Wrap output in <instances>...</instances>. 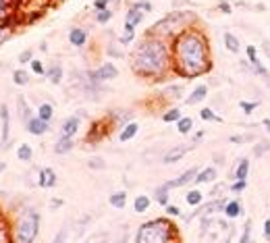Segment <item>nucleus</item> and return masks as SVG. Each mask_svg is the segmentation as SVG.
Wrapping results in <instances>:
<instances>
[{"instance_id": "c9c22d12", "label": "nucleus", "mask_w": 270, "mask_h": 243, "mask_svg": "<svg viewBox=\"0 0 270 243\" xmlns=\"http://www.w3.org/2000/svg\"><path fill=\"white\" fill-rule=\"evenodd\" d=\"M229 189H231L233 194H241V192H245V189H247V179H235V183H231Z\"/></svg>"}, {"instance_id": "f3484780", "label": "nucleus", "mask_w": 270, "mask_h": 243, "mask_svg": "<svg viewBox=\"0 0 270 243\" xmlns=\"http://www.w3.org/2000/svg\"><path fill=\"white\" fill-rule=\"evenodd\" d=\"M206 96H208V85H206V83H202V85H197V88L189 94L185 102L189 104V106H196V104H199L202 100H206Z\"/></svg>"}, {"instance_id": "20e7f679", "label": "nucleus", "mask_w": 270, "mask_h": 243, "mask_svg": "<svg viewBox=\"0 0 270 243\" xmlns=\"http://www.w3.org/2000/svg\"><path fill=\"white\" fill-rule=\"evenodd\" d=\"M196 21V15L194 13H187V11H175L167 17H162L160 21H156L150 29H147V36H154V38H175L179 36L181 31H185L191 23Z\"/></svg>"}, {"instance_id": "72a5a7b5", "label": "nucleus", "mask_w": 270, "mask_h": 243, "mask_svg": "<svg viewBox=\"0 0 270 243\" xmlns=\"http://www.w3.org/2000/svg\"><path fill=\"white\" fill-rule=\"evenodd\" d=\"M179 119H181V110H179L177 106L171 108V110H167V112L162 115V121H164V123H177Z\"/></svg>"}, {"instance_id": "8fccbe9b", "label": "nucleus", "mask_w": 270, "mask_h": 243, "mask_svg": "<svg viewBox=\"0 0 270 243\" xmlns=\"http://www.w3.org/2000/svg\"><path fill=\"white\" fill-rule=\"evenodd\" d=\"M167 214H169V216H179L181 210H179L177 206H171V204H169V206H167Z\"/></svg>"}, {"instance_id": "f8f14e48", "label": "nucleus", "mask_w": 270, "mask_h": 243, "mask_svg": "<svg viewBox=\"0 0 270 243\" xmlns=\"http://www.w3.org/2000/svg\"><path fill=\"white\" fill-rule=\"evenodd\" d=\"M25 127H27V131L31 135H44V133H48V129H50V125L46 123V121H42L40 117H31L27 123H25Z\"/></svg>"}, {"instance_id": "f704fd0d", "label": "nucleus", "mask_w": 270, "mask_h": 243, "mask_svg": "<svg viewBox=\"0 0 270 243\" xmlns=\"http://www.w3.org/2000/svg\"><path fill=\"white\" fill-rule=\"evenodd\" d=\"M199 117H202V121H216V123H222V119L219 115H214L212 108H202L199 110Z\"/></svg>"}, {"instance_id": "423d86ee", "label": "nucleus", "mask_w": 270, "mask_h": 243, "mask_svg": "<svg viewBox=\"0 0 270 243\" xmlns=\"http://www.w3.org/2000/svg\"><path fill=\"white\" fill-rule=\"evenodd\" d=\"M229 199H224V197H219V199H210V202H204L202 206H197L196 208V212H191L189 216H185V222H191L194 219H206V216H214V214H219L224 210V206Z\"/></svg>"}, {"instance_id": "5701e85b", "label": "nucleus", "mask_w": 270, "mask_h": 243, "mask_svg": "<svg viewBox=\"0 0 270 243\" xmlns=\"http://www.w3.org/2000/svg\"><path fill=\"white\" fill-rule=\"evenodd\" d=\"M268 150H270V142L268 140H258V142H254L251 154H254V158H262Z\"/></svg>"}, {"instance_id": "f257e3e1", "label": "nucleus", "mask_w": 270, "mask_h": 243, "mask_svg": "<svg viewBox=\"0 0 270 243\" xmlns=\"http://www.w3.org/2000/svg\"><path fill=\"white\" fill-rule=\"evenodd\" d=\"M171 56H172V67L181 77H199L212 69V58H210V44L204 31L187 27L175 36L171 46Z\"/></svg>"}, {"instance_id": "9d476101", "label": "nucleus", "mask_w": 270, "mask_h": 243, "mask_svg": "<svg viewBox=\"0 0 270 243\" xmlns=\"http://www.w3.org/2000/svg\"><path fill=\"white\" fill-rule=\"evenodd\" d=\"M0 123H2V133H0V146L8 144V131H11V117H8V106L0 104Z\"/></svg>"}, {"instance_id": "cd10ccee", "label": "nucleus", "mask_w": 270, "mask_h": 243, "mask_svg": "<svg viewBox=\"0 0 270 243\" xmlns=\"http://www.w3.org/2000/svg\"><path fill=\"white\" fill-rule=\"evenodd\" d=\"M108 202H110L112 208H119V210H123V208L127 206V194H125V192H117V194H112Z\"/></svg>"}, {"instance_id": "dca6fc26", "label": "nucleus", "mask_w": 270, "mask_h": 243, "mask_svg": "<svg viewBox=\"0 0 270 243\" xmlns=\"http://www.w3.org/2000/svg\"><path fill=\"white\" fill-rule=\"evenodd\" d=\"M56 181H58V177H56V172L52 169L46 167V169L40 170V177H38V185L40 187H54Z\"/></svg>"}, {"instance_id": "a19ab883", "label": "nucleus", "mask_w": 270, "mask_h": 243, "mask_svg": "<svg viewBox=\"0 0 270 243\" xmlns=\"http://www.w3.org/2000/svg\"><path fill=\"white\" fill-rule=\"evenodd\" d=\"M8 13H11V0H0V21L8 19Z\"/></svg>"}, {"instance_id": "79ce46f5", "label": "nucleus", "mask_w": 270, "mask_h": 243, "mask_svg": "<svg viewBox=\"0 0 270 243\" xmlns=\"http://www.w3.org/2000/svg\"><path fill=\"white\" fill-rule=\"evenodd\" d=\"M112 19V13L108 11V8H104V11H98V17H96V21L98 23H108Z\"/></svg>"}, {"instance_id": "ea45409f", "label": "nucleus", "mask_w": 270, "mask_h": 243, "mask_svg": "<svg viewBox=\"0 0 270 243\" xmlns=\"http://www.w3.org/2000/svg\"><path fill=\"white\" fill-rule=\"evenodd\" d=\"M88 167L94 169V170H102L104 167H106V162H104V158H100V156H94V158L88 160Z\"/></svg>"}, {"instance_id": "e433bc0d", "label": "nucleus", "mask_w": 270, "mask_h": 243, "mask_svg": "<svg viewBox=\"0 0 270 243\" xmlns=\"http://www.w3.org/2000/svg\"><path fill=\"white\" fill-rule=\"evenodd\" d=\"M229 142L231 144H249V142H256V135H251V133H247V135H231Z\"/></svg>"}, {"instance_id": "2eb2a0df", "label": "nucleus", "mask_w": 270, "mask_h": 243, "mask_svg": "<svg viewBox=\"0 0 270 243\" xmlns=\"http://www.w3.org/2000/svg\"><path fill=\"white\" fill-rule=\"evenodd\" d=\"M77 129H79V117L73 115V117H69L65 121L63 127H60V133H63L60 137H71V140H73L75 133H77Z\"/></svg>"}, {"instance_id": "c03bdc74", "label": "nucleus", "mask_w": 270, "mask_h": 243, "mask_svg": "<svg viewBox=\"0 0 270 243\" xmlns=\"http://www.w3.org/2000/svg\"><path fill=\"white\" fill-rule=\"evenodd\" d=\"M31 71L36 73V75H44V73H46V71H44V65H42V60H36V58L31 60Z\"/></svg>"}, {"instance_id": "c756f323", "label": "nucleus", "mask_w": 270, "mask_h": 243, "mask_svg": "<svg viewBox=\"0 0 270 243\" xmlns=\"http://www.w3.org/2000/svg\"><path fill=\"white\" fill-rule=\"evenodd\" d=\"M247 175H249V160L241 158L237 162V169H235V179H247Z\"/></svg>"}, {"instance_id": "58836bf2", "label": "nucleus", "mask_w": 270, "mask_h": 243, "mask_svg": "<svg viewBox=\"0 0 270 243\" xmlns=\"http://www.w3.org/2000/svg\"><path fill=\"white\" fill-rule=\"evenodd\" d=\"M239 243H251V220H245V224H243V233H241Z\"/></svg>"}, {"instance_id": "6ab92c4d", "label": "nucleus", "mask_w": 270, "mask_h": 243, "mask_svg": "<svg viewBox=\"0 0 270 243\" xmlns=\"http://www.w3.org/2000/svg\"><path fill=\"white\" fill-rule=\"evenodd\" d=\"M222 40H224V46H226V50H229V52H233V54H237V52H241V42H239V38L235 36V33H231V31H224Z\"/></svg>"}, {"instance_id": "393cba45", "label": "nucleus", "mask_w": 270, "mask_h": 243, "mask_svg": "<svg viewBox=\"0 0 270 243\" xmlns=\"http://www.w3.org/2000/svg\"><path fill=\"white\" fill-rule=\"evenodd\" d=\"M191 129H194V119H191V117H181V119L177 121V131H179L181 135L191 133Z\"/></svg>"}, {"instance_id": "6e6d98bb", "label": "nucleus", "mask_w": 270, "mask_h": 243, "mask_svg": "<svg viewBox=\"0 0 270 243\" xmlns=\"http://www.w3.org/2000/svg\"><path fill=\"white\" fill-rule=\"evenodd\" d=\"M4 169H6V164H4V162H0V172H2Z\"/></svg>"}, {"instance_id": "6e6552de", "label": "nucleus", "mask_w": 270, "mask_h": 243, "mask_svg": "<svg viewBox=\"0 0 270 243\" xmlns=\"http://www.w3.org/2000/svg\"><path fill=\"white\" fill-rule=\"evenodd\" d=\"M197 172H199V169L197 167H191L189 170H185L183 175H179L177 179H172V181H167V185L169 189H177V187H185V185H189V183H194L196 181V177H197Z\"/></svg>"}, {"instance_id": "de8ad7c7", "label": "nucleus", "mask_w": 270, "mask_h": 243, "mask_svg": "<svg viewBox=\"0 0 270 243\" xmlns=\"http://www.w3.org/2000/svg\"><path fill=\"white\" fill-rule=\"evenodd\" d=\"M139 8H142L144 13H150L152 11V2H147V0H139V2H135Z\"/></svg>"}, {"instance_id": "7ed1b4c3", "label": "nucleus", "mask_w": 270, "mask_h": 243, "mask_svg": "<svg viewBox=\"0 0 270 243\" xmlns=\"http://www.w3.org/2000/svg\"><path fill=\"white\" fill-rule=\"evenodd\" d=\"M135 243H179V229L171 219H154L137 229Z\"/></svg>"}, {"instance_id": "39448f33", "label": "nucleus", "mask_w": 270, "mask_h": 243, "mask_svg": "<svg viewBox=\"0 0 270 243\" xmlns=\"http://www.w3.org/2000/svg\"><path fill=\"white\" fill-rule=\"evenodd\" d=\"M38 233H40V214L27 212L25 216H21L19 224H17V231H15L17 243H33Z\"/></svg>"}, {"instance_id": "7c9ffc66", "label": "nucleus", "mask_w": 270, "mask_h": 243, "mask_svg": "<svg viewBox=\"0 0 270 243\" xmlns=\"http://www.w3.org/2000/svg\"><path fill=\"white\" fill-rule=\"evenodd\" d=\"M46 75H48V79H50L52 85H58L60 79H63V67H60V65H52L50 71Z\"/></svg>"}, {"instance_id": "9b49d317", "label": "nucleus", "mask_w": 270, "mask_h": 243, "mask_svg": "<svg viewBox=\"0 0 270 243\" xmlns=\"http://www.w3.org/2000/svg\"><path fill=\"white\" fill-rule=\"evenodd\" d=\"M189 147L191 146H185V144H181V146H175L172 150H169L167 154L162 156V162L164 164H175V162H179L183 156H185L187 152H189Z\"/></svg>"}, {"instance_id": "09e8293b", "label": "nucleus", "mask_w": 270, "mask_h": 243, "mask_svg": "<svg viewBox=\"0 0 270 243\" xmlns=\"http://www.w3.org/2000/svg\"><path fill=\"white\" fill-rule=\"evenodd\" d=\"M219 11H222L224 15H231V4L224 2V0H221V2H219Z\"/></svg>"}, {"instance_id": "4c0bfd02", "label": "nucleus", "mask_w": 270, "mask_h": 243, "mask_svg": "<svg viewBox=\"0 0 270 243\" xmlns=\"http://www.w3.org/2000/svg\"><path fill=\"white\" fill-rule=\"evenodd\" d=\"M260 106V102H247V100H241L239 102V108L243 110V115H251L256 108Z\"/></svg>"}, {"instance_id": "412c9836", "label": "nucleus", "mask_w": 270, "mask_h": 243, "mask_svg": "<svg viewBox=\"0 0 270 243\" xmlns=\"http://www.w3.org/2000/svg\"><path fill=\"white\" fill-rule=\"evenodd\" d=\"M73 146H75V142L71 140V137H58V142H56V146H54V152L56 154H69L73 150Z\"/></svg>"}, {"instance_id": "0eeeda50", "label": "nucleus", "mask_w": 270, "mask_h": 243, "mask_svg": "<svg viewBox=\"0 0 270 243\" xmlns=\"http://www.w3.org/2000/svg\"><path fill=\"white\" fill-rule=\"evenodd\" d=\"M119 77V69L112 63H104L102 67H98L96 71H90V79L92 81H108Z\"/></svg>"}, {"instance_id": "aec40b11", "label": "nucleus", "mask_w": 270, "mask_h": 243, "mask_svg": "<svg viewBox=\"0 0 270 243\" xmlns=\"http://www.w3.org/2000/svg\"><path fill=\"white\" fill-rule=\"evenodd\" d=\"M137 131H139V125L135 123V121H131V123H127L123 129H121L119 140H121V142H129V140H133V137L137 135Z\"/></svg>"}, {"instance_id": "3c124183", "label": "nucleus", "mask_w": 270, "mask_h": 243, "mask_svg": "<svg viewBox=\"0 0 270 243\" xmlns=\"http://www.w3.org/2000/svg\"><path fill=\"white\" fill-rule=\"evenodd\" d=\"M264 239L270 241V219L264 222Z\"/></svg>"}, {"instance_id": "c85d7f7f", "label": "nucleus", "mask_w": 270, "mask_h": 243, "mask_svg": "<svg viewBox=\"0 0 270 243\" xmlns=\"http://www.w3.org/2000/svg\"><path fill=\"white\" fill-rule=\"evenodd\" d=\"M52 115H54V108H52V104L42 102L40 108H38V117H40L42 121H46V123H50V121H52Z\"/></svg>"}, {"instance_id": "bb28decb", "label": "nucleus", "mask_w": 270, "mask_h": 243, "mask_svg": "<svg viewBox=\"0 0 270 243\" xmlns=\"http://www.w3.org/2000/svg\"><path fill=\"white\" fill-rule=\"evenodd\" d=\"M169 192H171V189H169L167 185H160V187H156V192H154L156 202H158L160 206H164V208L169 206Z\"/></svg>"}, {"instance_id": "a211bd4d", "label": "nucleus", "mask_w": 270, "mask_h": 243, "mask_svg": "<svg viewBox=\"0 0 270 243\" xmlns=\"http://www.w3.org/2000/svg\"><path fill=\"white\" fill-rule=\"evenodd\" d=\"M69 42H71L73 46H77V48L85 46V42H88V31L81 29V27L71 29V31H69Z\"/></svg>"}, {"instance_id": "5fc2aeb1", "label": "nucleus", "mask_w": 270, "mask_h": 243, "mask_svg": "<svg viewBox=\"0 0 270 243\" xmlns=\"http://www.w3.org/2000/svg\"><path fill=\"white\" fill-rule=\"evenodd\" d=\"M50 206H52V208H56V206H63V199H56V197H54V202H52Z\"/></svg>"}, {"instance_id": "a18cd8bd", "label": "nucleus", "mask_w": 270, "mask_h": 243, "mask_svg": "<svg viewBox=\"0 0 270 243\" xmlns=\"http://www.w3.org/2000/svg\"><path fill=\"white\" fill-rule=\"evenodd\" d=\"M31 60H33V52H31V50H23L21 54H19V63H21V65L31 63Z\"/></svg>"}, {"instance_id": "a878e982", "label": "nucleus", "mask_w": 270, "mask_h": 243, "mask_svg": "<svg viewBox=\"0 0 270 243\" xmlns=\"http://www.w3.org/2000/svg\"><path fill=\"white\" fill-rule=\"evenodd\" d=\"M150 204H152V199L147 197V195H137L135 202H133V210H135L137 214H144L147 208H150Z\"/></svg>"}, {"instance_id": "37998d69", "label": "nucleus", "mask_w": 270, "mask_h": 243, "mask_svg": "<svg viewBox=\"0 0 270 243\" xmlns=\"http://www.w3.org/2000/svg\"><path fill=\"white\" fill-rule=\"evenodd\" d=\"M67 239H69V231H67V227H63L56 233V237L52 239V243H67Z\"/></svg>"}, {"instance_id": "2f4dec72", "label": "nucleus", "mask_w": 270, "mask_h": 243, "mask_svg": "<svg viewBox=\"0 0 270 243\" xmlns=\"http://www.w3.org/2000/svg\"><path fill=\"white\" fill-rule=\"evenodd\" d=\"M13 83L15 85H27L29 83V75L23 71V69H17V71L13 73Z\"/></svg>"}, {"instance_id": "1a4fd4ad", "label": "nucleus", "mask_w": 270, "mask_h": 243, "mask_svg": "<svg viewBox=\"0 0 270 243\" xmlns=\"http://www.w3.org/2000/svg\"><path fill=\"white\" fill-rule=\"evenodd\" d=\"M144 21V11L137 4H131L125 15V31H135V27Z\"/></svg>"}, {"instance_id": "864d4df0", "label": "nucleus", "mask_w": 270, "mask_h": 243, "mask_svg": "<svg viewBox=\"0 0 270 243\" xmlns=\"http://www.w3.org/2000/svg\"><path fill=\"white\" fill-rule=\"evenodd\" d=\"M262 125H264V129H266V131L270 133V119H264V121H262Z\"/></svg>"}, {"instance_id": "49530a36", "label": "nucleus", "mask_w": 270, "mask_h": 243, "mask_svg": "<svg viewBox=\"0 0 270 243\" xmlns=\"http://www.w3.org/2000/svg\"><path fill=\"white\" fill-rule=\"evenodd\" d=\"M108 2H112V0H94V8L96 11H104V8H108Z\"/></svg>"}, {"instance_id": "f03ea898", "label": "nucleus", "mask_w": 270, "mask_h": 243, "mask_svg": "<svg viewBox=\"0 0 270 243\" xmlns=\"http://www.w3.org/2000/svg\"><path fill=\"white\" fill-rule=\"evenodd\" d=\"M171 48L162 38L146 36L131 56V67L139 77H162L171 67Z\"/></svg>"}, {"instance_id": "4be33fe9", "label": "nucleus", "mask_w": 270, "mask_h": 243, "mask_svg": "<svg viewBox=\"0 0 270 243\" xmlns=\"http://www.w3.org/2000/svg\"><path fill=\"white\" fill-rule=\"evenodd\" d=\"M17 108H19V115H21V119H23V123H27V121L33 117V115H31V108H29V104L25 102V98H23V96H19V98H17Z\"/></svg>"}, {"instance_id": "4d7b16f0", "label": "nucleus", "mask_w": 270, "mask_h": 243, "mask_svg": "<svg viewBox=\"0 0 270 243\" xmlns=\"http://www.w3.org/2000/svg\"><path fill=\"white\" fill-rule=\"evenodd\" d=\"M266 54H268V60H270V50L268 48H266Z\"/></svg>"}, {"instance_id": "603ef678", "label": "nucleus", "mask_w": 270, "mask_h": 243, "mask_svg": "<svg viewBox=\"0 0 270 243\" xmlns=\"http://www.w3.org/2000/svg\"><path fill=\"white\" fill-rule=\"evenodd\" d=\"M204 133H206V131H197V133H196V137H194V142L197 144L199 140H204Z\"/></svg>"}, {"instance_id": "ddd939ff", "label": "nucleus", "mask_w": 270, "mask_h": 243, "mask_svg": "<svg viewBox=\"0 0 270 243\" xmlns=\"http://www.w3.org/2000/svg\"><path fill=\"white\" fill-rule=\"evenodd\" d=\"M222 214L226 216V220H235V219H239V216L243 214V206H241V199H229L226 202V206H224V210H222Z\"/></svg>"}, {"instance_id": "b1692460", "label": "nucleus", "mask_w": 270, "mask_h": 243, "mask_svg": "<svg viewBox=\"0 0 270 243\" xmlns=\"http://www.w3.org/2000/svg\"><path fill=\"white\" fill-rule=\"evenodd\" d=\"M185 202H187L189 206H194V208L202 206V204H204V194L199 192V189H191V192L185 195Z\"/></svg>"}, {"instance_id": "473e14b6", "label": "nucleus", "mask_w": 270, "mask_h": 243, "mask_svg": "<svg viewBox=\"0 0 270 243\" xmlns=\"http://www.w3.org/2000/svg\"><path fill=\"white\" fill-rule=\"evenodd\" d=\"M17 156H19V160H23V162H29V160H31V156H33L31 146H27V144L19 146V150H17Z\"/></svg>"}, {"instance_id": "4468645a", "label": "nucleus", "mask_w": 270, "mask_h": 243, "mask_svg": "<svg viewBox=\"0 0 270 243\" xmlns=\"http://www.w3.org/2000/svg\"><path fill=\"white\" fill-rule=\"evenodd\" d=\"M216 177H219V169H216V167H206V169H202V170L197 172V177H196L194 183H196V185H202V183H214Z\"/></svg>"}]
</instances>
